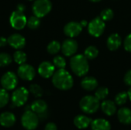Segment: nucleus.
I'll return each instance as SVG.
<instances>
[{
  "instance_id": "19",
  "label": "nucleus",
  "mask_w": 131,
  "mask_h": 130,
  "mask_svg": "<svg viewBox=\"0 0 131 130\" xmlns=\"http://www.w3.org/2000/svg\"><path fill=\"white\" fill-rule=\"evenodd\" d=\"M121 44L122 39L121 36L117 33L111 34L107 40V46L111 51H117L121 47Z\"/></svg>"
},
{
  "instance_id": "9",
  "label": "nucleus",
  "mask_w": 131,
  "mask_h": 130,
  "mask_svg": "<svg viewBox=\"0 0 131 130\" xmlns=\"http://www.w3.org/2000/svg\"><path fill=\"white\" fill-rule=\"evenodd\" d=\"M0 82L2 88L5 89L6 90H12L16 88L18 80L17 75L14 72L8 71L2 75Z\"/></svg>"
},
{
  "instance_id": "2",
  "label": "nucleus",
  "mask_w": 131,
  "mask_h": 130,
  "mask_svg": "<svg viewBox=\"0 0 131 130\" xmlns=\"http://www.w3.org/2000/svg\"><path fill=\"white\" fill-rule=\"evenodd\" d=\"M70 66L73 73L78 77L86 75L89 70V64L88 59L84 55L82 54L73 55L70 61Z\"/></svg>"
},
{
  "instance_id": "32",
  "label": "nucleus",
  "mask_w": 131,
  "mask_h": 130,
  "mask_svg": "<svg viewBox=\"0 0 131 130\" xmlns=\"http://www.w3.org/2000/svg\"><path fill=\"white\" fill-rule=\"evenodd\" d=\"M53 64L58 69H64L66 67V61L62 56L57 55L53 58Z\"/></svg>"
},
{
  "instance_id": "4",
  "label": "nucleus",
  "mask_w": 131,
  "mask_h": 130,
  "mask_svg": "<svg viewBox=\"0 0 131 130\" xmlns=\"http://www.w3.org/2000/svg\"><path fill=\"white\" fill-rule=\"evenodd\" d=\"M22 126L26 130H35L39 124V116L31 110H25L21 118Z\"/></svg>"
},
{
  "instance_id": "42",
  "label": "nucleus",
  "mask_w": 131,
  "mask_h": 130,
  "mask_svg": "<svg viewBox=\"0 0 131 130\" xmlns=\"http://www.w3.org/2000/svg\"><path fill=\"white\" fill-rule=\"evenodd\" d=\"M29 1H33V0H29Z\"/></svg>"
},
{
  "instance_id": "1",
  "label": "nucleus",
  "mask_w": 131,
  "mask_h": 130,
  "mask_svg": "<svg viewBox=\"0 0 131 130\" xmlns=\"http://www.w3.org/2000/svg\"><path fill=\"white\" fill-rule=\"evenodd\" d=\"M52 84L58 90H68L74 85V79L65 69H58L52 76Z\"/></svg>"
},
{
  "instance_id": "6",
  "label": "nucleus",
  "mask_w": 131,
  "mask_h": 130,
  "mask_svg": "<svg viewBox=\"0 0 131 130\" xmlns=\"http://www.w3.org/2000/svg\"><path fill=\"white\" fill-rule=\"evenodd\" d=\"M29 97V90H27L24 87H21L18 88H16L11 97L12 103L14 107H20L25 104V103L28 101Z\"/></svg>"
},
{
  "instance_id": "15",
  "label": "nucleus",
  "mask_w": 131,
  "mask_h": 130,
  "mask_svg": "<svg viewBox=\"0 0 131 130\" xmlns=\"http://www.w3.org/2000/svg\"><path fill=\"white\" fill-rule=\"evenodd\" d=\"M16 117L14 113L6 111L0 114V125L5 128H10L15 125Z\"/></svg>"
},
{
  "instance_id": "11",
  "label": "nucleus",
  "mask_w": 131,
  "mask_h": 130,
  "mask_svg": "<svg viewBox=\"0 0 131 130\" xmlns=\"http://www.w3.org/2000/svg\"><path fill=\"white\" fill-rule=\"evenodd\" d=\"M78 48V44L76 40L72 38H68L64 41L61 45V51L64 55L67 57H71L75 54Z\"/></svg>"
},
{
  "instance_id": "26",
  "label": "nucleus",
  "mask_w": 131,
  "mask_h": 130,
  "mask_svg": "<svg viewBox=\"0 0 131 130\" xmlns=\"http://www.w3.org/2000/svg\"><path fill=\"white\" fill-rule=\"evenodd\" d=\"M61 49V45L58 41H51L47 46V51L50 54H56Z\"/></svg>"
},
{
  "instance_id": "8",
  "label": "nucleus",
  "mask_w": 131,
  "mask_h": 130,
  "mask_svg": "<svg viewBox=\"0 0 131 130\" xmlns=\"http://www.w3.org/2000/svg\"><path fill=\"white\" fill-rule=\"evenodd\" d=\"M9 22L14 29L22 30L27 25V18L24 15V12L15 10L11 14Z\"/></svg>"
},
{
  "instance_id": "29",
  "label": "nucleus",
  "mask_w": 131,
  "mask_h": 130,
  "mask_svg": "<svg viewBox=\"0 0 131 130\" xmlns=\"http://www.w3.org/2000/svg\"><path fill=\"white\" fill-rule=\"evenodd\" d=\"M9 99L10 97L8 90L4 88L0 89V108H3L4 107H5L8 104Z\"/></svg>"
},
{
  "instance_id": "12",
  "label": "nucleus",
  "mask_w": 131,
  "mask_h": 130,
  "mask_svg": "<svg viewBox=\"0 0 131 130\" xmlns=\"http://www.w3.org/2000/svg\"><path fill=\"white\" fill-rule=\"evenodd\" d=\"M82 28L83 27L80 22L70 21L64 27V33L69 38H74L81 34Z\"/></svg>"
},
{
  "instance_id": "13",
  "label": "nucleus",
  "mask_w": 131,
  "mask_h": 130,
  "mask_svg": "<svg viewBox=\"0 0 131 130\" xmlns=\"http://www.w3.org/2000/svg\"><path fill=\"white\" fill-rule=\"evenodd\" d=\"M8 44L16 50H21L26 44L25 38L18 33H14L8 38Z\"/></svg>"
},
{
  "instance_id": "40",
  "label": "nucleus",
  "mask_w": 131,
  "mask_h": 130,
  "mask_svg": "<svg viewBox=\"0 0 131 130\" xmlns=\"http://www.w3.org/2000/svg\"><path fill=\"white\" fill-rule=\"evenodd\" d=\"M127 94H128V98L131 101V87L129 89V90L127 91Z\"/></svg>"
},
{
  "instance_id": "20",
  "label": "nucleus",
  "mask_w": 131,
  "mask_h": 130,
  "mask_svg": "<svg viewBox=\"0 0 131 130\" xmlns=\"http://www.w3.org/2000/svg\"><path fill=\"white\" fill-rule=\"evenodd\" d=\"M91 128V130H111V125L107 120L97 118L92 120Z\"/></svg>"
},
{
  "instance_id": "5",
  "label": "nucleus",
  "mask_w": 131,
  "mask_h": 130,
  "mask_svg": "<svg viewBox=\"0 0 131 130\" xmlns=\"http://www.w3.org/2000/svg\"><path fill=\"white\" fill-rule=\"evenodd\" d=\"M52 8V3L50 0H35L32 5V11L38 18L46 16Z\"/></svg>"
},
{
  "instance_id": "22",
  "label": "nucleus",
  "mask_w": 131,
  "mask_h": 130,
  "mask_svg": "<svg viewBox=\"0 0 131 130\" xmlns=\"http://www.w3.org/2000/svg\"><path fill=\"white\" fill-rule=\"evenodd\" d=\"M81 85L84 90L87 91H93L97 87L98 82L94 77H86L81 80Z\"/></svg>"
},
{
  "instance_id": "24",
  "label": "nucleus",
  "mask_w": 131,
  "mask_h": 130,
  "mask_svg": "<svg viewBox=\"0 0 131 130\" xmlns=\"http://www.w3.org/2000/svg\"><path fill=\"white\" fill-rule=\"evenodd\" d=\"M41 25V20L40 18H38L36 15H32L31 17H29L28 18H27V26L32 30L37 29L39 28V26Z\"/></svg>"
},
{
  "instance_id": "37",
  "label": "nucleus",
  "mask_w": 131,
  "mask_h": 130,
  "mask_svg": "<svg viewBox=\"0 0 131 130\" xmlns=\"http://www.w3.org/2000/svg\"><path fill=\"white\" fill-rule=\"evenodd\" d=\"M8 44V39L4 37H0V48L5 47Z\"/></svg>"
},
{
  "instance_id": "17",
  "label": "nucleus",
  "mask_w": 131,
  "mask_h": 130,
  "mask_svg": "<svg viewBox=\"0 0 131 130\" xmlns=\"http://www.w3.org/2000/svg\"><path fill=\"white\" fill-rule=\"evenodd\" d=\"M101 108L102 112L108 116H111L117 112V104L110 100H104L101 104Z\"/></svg>"
},
{
  "instance_id": "27",
  "label": "nucleus",
  "mask_w": 131,
  "mask_h": 130,
  "mask_svg": "<svg viewBox=\"0 0 131 130\" xmlns=\"http://www.w3.org/2000/svg\"><path fill=\"white\" fill-rule=\"evenodd\" d=\"M128 99L129 98H128L127 92L124 91V92H121L116 95L115 99H114V102L117 106H123L127 103Z\"/></svg>"
},
{
  "instance_id": "7",
  "label": "nucleus",
  "mask_w": 131,
  "mask_h": 130,
  "mask_svg": "<svg viewBox=\"0 0 131 130\" xmlns=\"http://www.w3.org/2000/svg\"><path fill=\"white\" fill-rule=\"evenodd\" d=\"M88 30L91 36L98 38L105 30V21L101 17H96L88 23Z\"/></svg>"
},
{
  "instance_id": "30",
  "label": "nucleus",
  "mask_w": 131,
  "mask_h": 130,
  "mask_svg": "<svg viewBox=\"0 0 131 130\" xmlns=\"http://www.w3.org/2000/svg\"><path fill=\"white\" fill-rule=\"evenodd\" d=\"M108 94H109L108 88H107L105 87H101L96 90V92L94 93V96L99 100H104L107 98V97L108 96Z\"/></svg>"
},
{
  "instance_id": "10",
  "label": "nucleus",
  "mask_w": 131,
  "mask_h": 130,
  "mask_svg": "<svg viewBox=\"0 0 131 130\" xmlns=\"http://www.w3.org/2000/svg\"><path fill=\"white\" fill-rule=\"evenodd\" d=\"M35 74L36 72L35 68L31 65L28 64L26 63L21 64L18 69V76L21 79L26 81L32 80L35 78Z\"/></svg>"
},
{
  "instance_id": "23",
  "label": "nucleus",
  "mask_w": 131,
  "mask_h": 130,
  "mask_svg": "<svg viewBox=\"0 0 131 130\" xmlns=\"http://www.w3.org/2000/svg\"><path fill=\"white\" fill-rule=\"evenodd\" d=\"M13 60L15 61V62L16 64L21 65L26 62L27 55L24 51H22L21 50H17L13 54Z\"/></svg>"
},
{
  "instance_id": "16",
  "label": "nucleus",
  "mask_w": 131,
  "mask_h": 130,
  "mask_svg": "<svg viewBox=\"0 0 131 130\" xmlns=\"http://www.w3.org/2000/svg\"><path fill=\"white\" fill-rule=\"evenodd\" d=\"M31 110H32L34 113L38 114V116H41L46 113L48 110V104L46 102L43 100H35L30 106Z\"/></svg>"
},
{
  "instance_id": "3",
  "label": "nucleus",
  "mask_w": 131,
  "mask_h": 130,
  "mask_svg": "<svg viewBox=\"0 0 131 130\" xmlns=\"http://www.w3.org/2000/svg\"><path fill=\"white\" fill-rule=\"evenodd\" d=\"M80 109L87 114H92L96 113L100 107V100L95 97L91 95H88L84 97L79 103Z\"/></svg>"
},
{
  "instance_id": "18",
  "label": "nucleus",
  "mask_w": 131,
  "mask_h": 130,
  "mask_svg": "<svg viewBox=\"0 0 131 130\" xmlns=\"http://www.w3.org/2000/svg\"><path fill=\"white\" fill-rule=\"evenodd\" d=\"M91 118L85 115H78L74 119V125L79 129H87L89 126H91Z\"/></svg>"
},
{
  "instance_id": "28",
  "label": "nucleus",
  "mask_w": 131,
  "mask_h": 130,
  "mask_svg": "<svg viewBox=\"0 0 131 130\" xmlns=\"http://www.w3.org/2000/svg\"><path fill=\"white\" fill-rule=\"evenodd\" d=\"M12 61V58L8 53H0V67H5L8 66Z\"/></svg>"
},
{
  "instance_id": "21",
  "label": "nucleus",
  "mask_w": 131,
  "mask_h": 130,
  "mask_svg": "<svg viewBox=\"0 0 131 130\" xmlns=\"http://www.w3.org/2000/svg\"><path fill=\"white\" fill-rule=\"evenodd\" d=\"M117 118L124 125L131 124V110L127 107H122L117 112Z\"/></svg>"
},
{
  "instance_id": "38",
  "label": "nucleus",
  "mask_w": 131,
  "mask_h": 130,
  "mask_svg": "<svg viewBox=\"0 0 131 130\" xmlns=\"http://www.w3.org/2000/svg\"><path fill=\"white\" fill-rule=\"evenodd\" d=\"M16 10L24 12V11H25V6L23 4H18V5H17Z\"/></svg>"
},
{
  "instance_id": "41",
  "label": "nucleus",
  "mask_w": 131,
  "mask_h": 130,
  "mask_svg": "<svg viewBox=\"0 0 131 130\" xmlns=\"http://www.w3.org/2000/svg\"><path fill=\"white\" fill-rule=\"evenodd\" d=\"M90 1L92 2H100L101 0H90Z\"/></svg>"
},
{
  "instance_id": "31",
  "label": "nucleus",
  "mask_w": 131,
  "mask_h": 130,
  "mask_svg": "<svg viewBox=\"0 0 131 130\" xmlns=\"http://www.w3.org/2000/svg\"><path fill=\"white\" fill-rule=\"evenodd\" d=\"M29 92L33 94L35 97H41L43 95V89L40 85L36 84H32L29 87Z\"/></svg>"
},
{
  "instance_id": "14",
  "label": "nucleus",
  "mask_w": 131,
  "mask_h": 130,
  "mask_svg": "<svg viewBox=\"0 0 131 130\" xmlns=\"http://www.w3.org/2000/svg\"><path fill=\"white\" fill-rule=\"evenodd\" d=\"M54 65L49 61H44L41 63L38 68V72L43 78H50L55 72Z\"/></svg>"
},
{
  "instance_id": "34",
  "label": "nucleus",
  "mask_w": 131,
  "mask_h": 130,
  "mask_svg": "<svg viewBox=\"0 0 131 130\" xmlns=\"http://www.w3.org/2000/svg\"><path fill=\"white\" fill-rule=\"evenodd\" d=\"M124 46L127 51L131 52V33L126 37L124 42Z\"/></svg>"
},
{
  "instance_id": "33",
  "label": "nucleus",
  "mask_w": 131,
  "mask_h": 130,
  "mask_svg": "<svg viewBox=\"0 0 131 130\" xmlns=\"http://www.w3.org/2000/svg\"><path fill=\"white\" fill-rule=\"evenodd\" d=\"M100 17H101L104 21H111V20L114 18V11H113V10L111 9V8H105V9H104V10L101 12Z\"/></svg>"
},
{
  "instance_id": "35",
  "label": "nucleus",
  "mask_w": 131,
  "mask_h": 130,
  "mask_svg": "<svg viewBox=\"0 0 131 130\" xmlns=\"http://www.w3.org/2000/svg\"><path fill=\"white\" fill-rule=\"evenodd\" d=\"M124 81L126 85L131 87V70H128L125 76H124Z\"/></svg>"
},
{
  "instance_id": "25",
  "label": "nucleus",
  "mask_w": 131,
  "mask_h": 130,
  "mask_svg": "<svg viewBox=\"0 0 131 130\" xmlns=\"http://www.w3.org/2000/svg\"><path fill=\"white\" fill-rule=\"evenodd\" d=\"M99 54L98 49L95 46H89L84 51V56L87 57L88 60H94L97 57Z\"/></svg>"
},
{
  "instance_id": "39",
  "label": "nucleus",
  "mask_w": 131,
  "mask_h": 130,
  "mask_svg": "<svg viewBox=\"0 0 131 130\" xmlns=\"http://www.w3.org/2000/svg\"><path fill=\"white\" fill-rule=\"evenodd\" d=\"M80 23H81V25H82V27H86V26L88 25V21H87L86 20H82Z\"/></svg>"
},
{
  "instance_id": "36",
  "label": "nucleus",
  "mask_w": 131,
  "mask_h": 130,
  "mask_svg": "<svg viewBox=\"0 0 131 130\" xmlns=\"http://www.w3.org/2000/svg\"><path fill=\"white\" fill-rule=\"evenodd\" d=\"M45 130H58V127L54 123L49 122L46 124V126L45 127Z\"/></svg>"
}]
</instances>
